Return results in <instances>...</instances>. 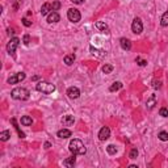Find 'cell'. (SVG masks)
<instances>
[{
	"label": "cell",
	"instance_id": "52a82bcc",
	"mask_svg": "<svg viewBox=\"0 0 168 168\" xmlns=\"http://www.w3.org/2000/svg\"><path fill=\"white\" fill-rule=\"evenodd\" d=\"M25 78H26V75H25L24 72H17V74L12 75V76H11V78L8 79V83H9V84L20 83V81H22Z\"/></svg>",
	"mask_w": 168,
	"mask_h": 168
},
{
	"label": "cell",
	"instance_id": "8992f818",
	"mask_svg": "<svg viewBox=\"0 0 168 168\" xmlns=\"http://www.w3.org/2000/svg\"><path fill=\"white\" fill-rule=\"evenodd\" d=\"M20 45V40L17 37L12 38V40L8 42V45H7V51L9 54H13L16 51V49H17V46Z\"/></svg>",
	"mask_w": 168,
	"mask_h": 168
},
{
	"label": "cell",
	"instance_id": "44dd1931",
	"mask_svg": "<svg viewBox=\"0 0 168 168\" xmlns=\"http://www.w3.org/2000/svg\"><path fill=\"white\" fill-rule=\"evenodd\" d=\"M9 137H11V131H8V130H4V131H1V133H0V139L3 140V142L8 140V139H9Z\"/></svg>",
	"mask_w": 168,
	"mask_h": 168
},
{
	"label": "cell",
	"instance_id": "3957f363",
	"mask_svg": "<svg viewBox=\"0 0 168 168\" xmlns=\"http://www.w3.org/2000/svg\"><path fill=\"white\" fill-rule=\"evenodd\" d=\"M36 89H37L38 92H41V93L50 95L55 91V85L51 83H47V81H40V83H37V85H36Z\"/></svg>",
	"mask_w": 168,
	"mask_h": 168
},
{
	"label": "cell",
	"instance_id": "d6986e66",
	"mask_svg": "<svg viewBox=\"0 0 168 168\" xmlns=\"http://www.w3.org/2000/svg\"><path fill=\"white\" fill-rule=\"evenodd\" d=\"M75 162H76V160H75V155L72 156V158H69V159H66L65 162H63V165H66V167H74L75 165Z\"/></svg>",
	"mask_w": 168,
	"mask_h": 168
},
{
	"label": "cell",
	"instance_id": "7402d4cb",
	"mask_svg": "<svg viewBox=\"0 0 168 168\" xmlns=\"http://www.w3.org/2000/svg\"><path fill=\"white\" fill-rule=\"evenodd\" d=\"M11 121H12V124L15 125V129L17 130V133H19V137H20V138H25V134L22 133L21 130H20V129H19V126H17V124H16V120H15V118H12Z\"/></svg>",
	"mask_w": 168,
	"mask_h": 168
},
{
	"label": "cell",
	"instance_id": "277c9868",
	"mask_svg": "<svg viewBox=\"0 0 168 168\" xmlns=\"http://www.w3.org/2000/svg\"><path fill=\"white\" fill-rule=\"evenodd\" d=\"M67 17H69V20L71 22H79L81 19L80 12H79L78 9H75V8H70V9L67 11Z\"/></svg>",
	"mask_w": 168,
	"mask_h": 168
},
{
	"label": "cell",
	"instance_id": "4316f807",
	"mask_svg": "<svg viewBox=\"0 0 168 168\" xmlns=\"http://www.w3.org/2000/svg\"><path fill=\"white\" fill-rule=\"evenodd\" d=\"M130 159H137V156H138V150L134 147V149H131V151H130Z\"/></svg>",
	"mask_w": 168,
	"mask_h": 168
},
{
	"label": "cell",
	"instance_id": "603a6c76",
	"mask_svg": "<svg viewBox=\"0 0 168 168\" xmlns=\"http://www.w3.org/2000/svg\"><path fill=\"white\" fill-rule=\"evenodd\" d=\"M158 137H159V139H160V140L167 142V140H168V133H167V131H160Z\"/></svg>",
	"mask_w": 168,
	"mask_h": 168
},
{
	"label": "cell",
	"instance_id": "ba28073f",
	"mask_svg": "<svg viewBox=\"0 0 168 168\" xmlns=\"http://www.w3.org/2000/svg\"><path fill=\"white\" fill-rule=\"evenodd\" d=\"M109 137H110V129H109L108 126H104V128L100 129V131H99V139L100 140H106Z\"/></svg>",
	"mask_w": 168,
	"mask_h": 168
},
{
	"label": "cell",
	"instance_id": "836d02e7",
	"mask_svg": "<svg viewBox=\"0 0 168 168\" xmlns=\"http://www.w3.org/2000/svg\"><path fill=\"white\" fill-rule=\"evenodd\" d=\"M7 32H8V36H13V34H15V29H13V28H8V30H7Z\"/></svg>",
	"mask_w": 168,
	"mask_h": 168
},
{
	"label": "cell",
	"instance_id": "9a60e30c",
	"mask_svg": "<svg viewBox=\"0 0 168 168\" xmlns=\"http://www.w3.org/2000/svg\"><path fill=\"white\" fill-rule=\"evenodd\" d=\"M120 45H121L122 49L128 50V51L131 49V42L128 40V38H121V40H120Z\"/></svg>",
	"mask_w": 168,
	"mask_h": 168
},
{
	"label": "cell",
	"instance_id": "e575fe53",
	"mask_svg": "<svg viewBox=\"0 0 168 168\" xmlns=\"http://www.w3.org/2000/svg\"><path fill=\"white\" fill-rule=\"evenodd\" d=\"M74 4H83L84 3V0H71Z\"/></svg>",
	"mask_w": 168,
	"mask_h": 168
},
{
	"label": "cell",
	"instance_id": "5bb4252c",
	"mask_svg": "<svg viewBox=\"0 0 168 168\" xmlns=\"http://www.w3.org/2000/svg\"><path fill=\"white\" fill-rule=\"evenodd\" d=\"M56 137L58 138H62V139H66V138H70L71 137V131L69 129H62L56 133Z\"/></svg>",
	"mask_w": 168,
	"mask_h": 168
},
{
	"label": "cell",
	"instance_id": "1f68e13d",
	"mask_svg": "<svg viewBox=\"0 0 168 168\" xmlns=\"http://www.w3.org/2000/svg\"><path fill=\"white\" fill-rule=\"evenodd\" d=\"M135 62H138V65H139V66H142V67L147 65V62H146V60H142V59L139 58V56H137V59H135Z\"/></svg>",
	"mask_w": 168,
	"mask_h": 168
},
{
	"label": "cell",
	"instance_id": "484cf974",
	"mask_svg": "<svg viewBox=\"0 0 168 168\" xmlns=\"http://www.w3.org/2000/svg\"><path fill=\"white\" fill-rule=\"evenodd\" d=\"M106 151H108V154H110V155H114V154L117 153V149H116V146H113V144H109V146L106 147Z\"/></svg>",
	"mask_w": 168,
	"mask_h": 168
},
{
	"label": "cell",
	"instance_id": "cb8c5ba5",
	"mask_svg": "<svg viewBox=\"0 0 168 168\" xmlns=\"http://www.w3.org/2000/svg\"><path fill=\"white\" fill-rule=\"evenodd\" d=\"M113 71V66L112 65H105L103 66V72L104 74H110Z\"/></svg>",
	"mask_w": 168,
	"mask_h": 168
},
{
	"label": "cell",
	"instance_id": "83f0119b",
	"mask_svg": "<svg viewBox=\"0 0 168 168\" xmlns=\"http://www.w3.org/2000/svg\"><path fill=\"white\" fill-rule=\"evenodd\" d=\"M159 114L162 116V117H168V109L167 108H162L159 110Z\"/></svg>",
	"mask_w": 168,
	"mask_h": 168
},
{
	"label": "cell",
	"instance_id": "4fadbf2b",
	"mask_svg": "<svg viewBox=\"0 0 168 168\" xmlns=\"http://www.w3.org/2000/svg\"><path fill=\"white\" fill-rule=\"evenodd\" d=\"M51 11H53V5H51L50 3H45L44 5L41 7V15H42V16L49 15Z\"/></svg>",
	"mask_w": 168,
	"mask_h": 168
},
{
	"label": "cell",
	"instance_id": "8fae6325",
	"mask_svg": "<svg viewBox=\"0 0 168 168\" xmlns=\"http://www.w3.org/2000/svg\"><path fill=\"white\" fill-rule=\"evenodd\" d=\"M75 122V118H74V116H63V118H62V124L63 126H72Z\"/></svg>",
	"mask_w": 168,
	"mask_h": 168
},
{
	"label": "cell",
	"instance_id": "6da1fadb",
	"mask_svg": "<svg viewBox=\"0 0 168 168\" xmlns=\"http://www.w3.org/2000/svg\"><path fill=\"white\" fill-rule=\"evenodd\" d=\"M69 149L74 155H84L87 153V149H85V146L83 144V142L80 139H72L70 142Z\"/></svg>",
	"mask_w": 168,
	"mask_h": 168
},
{
	"label": "cell",
	"instance_id": "30bf717a",
	"mask_svg": "<svg viewBox=\"0 0 168 168\" xmlns=\"http://www.w3.org/2000/svg\"><path fill=\"white\" fill-rule=\"evenodd\" d=\"M59 20H60V16L58 15L55 11H53V12H50L49 15H47V22H49V24H53V22H58Z\"/></svg>",
	"mask_w": 168,
	"mask_h": 168
},
{
	"label": "cell",
	"instance_id": "f1b7e54d",
	"mask_svg": "<svg viewBox=\"0 0 168 168\" xmlns=\"http://www.w3.org/2000/svg\"><path fill=\"white\" fill-rule=\"evenodd\" d=\"M22 42H24L25 45H29V42H30V36H29V34H25L24 38H22Z\"/></svg>",
	"mask_w": 168,
	"mask_h": 168
},
{
	"label": "cell",
	"instance_id": "ac0fdd59",
	"mask_svg": "<svg viewBox=\"0 0 168 168\" xmlns=\"http://www.w3.org/2000/svg\"><path fill=\"white\" fill-rule=\"evenodd\" d=\"M121 88H122V83H121V81H114V83L110 85L109 91H110V92H114V91H118V89H121Z\"/></svg>",
	"mask_w": 168,
	"mask_h": 168
},
{
	"label": "cell",
	"instance_id": "4dcf8cb0",
	"mask_svg": "<svg viewBox=\"0 0 168 168\" xmlns=\"http://www.w3.org/2000/svg\"><path fill=\"white\" fill-rule=\"evenodd\" d=\"M51 5H53V11H58L60 8V3H59V1H54Z\"/></svg>",
	"mask_w": 168,
	"mask_h": 168
},
{
	"label": "cell",
	"instance_id": "8d00e7d4",
	"mask_svg": "<svg viewBox=\"0 0 168 168\" xmlns=\"http://www.w3.org/2000/svg\"><path fill=\"white\" fill-rule=\"evenodd\" d=\"M38 79H40V76H33V78H32V80H38Z\"/></svg>",
	"mask_w": 168,
	"mask_h": 168
},
{
	"label": "cell",
	"instance_id": "d6a6232c",
	"mask_svg": "<svg viewBox=\"0 0 168 168\" xmlns=\"http://www.w3.org/2000/svg\"><path fill=\"white\" fill-rule=\"evenodd\" d=\"M22 24H24L25 26H30V25H32V22L29 21L28 19H22Z\"/></svg>",
	"mask_w": 168,
	"mask_h": 168
},
{
	"label": "cell",
	"instance_id": "5b68a950",
	"mask_svg": "<svg viewBox=\"0 0 168 168\" xmlns=\"http://www.w3.org/2000/svg\"><path fill=\"white\" fill-rule=\"evenodd\" d=\"M131 30H133V33H135V34H139V33H142V30H143V24H142V21H140V19H134L133 24H131Z\"/></svg>",
	"mask_w": 168,
	"mask_h": 168
},
{
	"label": "cell",
	"instance_id": "ffe728a7",
	"mask_svg": "<svg viewBox=\"0 0 168 168\" xmlns=\"http://www.w3.org/2000/svg\"><path fill=\"white\" fill-rule=\"evenodd\" d=\"M74 62H75V55H74V54H70V55H66L65 56V63L67 66H71Z\"/></svg>",
	"mask_w": 168,
	"mask_h": 168
},
{
	"label": "cell",
	"instance_id": "2e32d148",
	"mask_svg": "<svg viewBox=\"0 0 168 168\" xmlns=\"http://www.w3.org/2000/svg\"><path fill=\"white\" fill-rule=\"evenodd\" d=\"M21 124L24 125V126H30V125L33 124V120H32L29 116H24V117H21Z\"/></svg>",
	"mask_w": 168,
	"mask_h": 168
},
{
	"label": "cell",
	"instance_id": "d4e9b609",
	"mask_svg": "<svg viewBox=\"0 0 168 168\" xmlns=\"http://www.w3.org/2000/svg\"><path fill=\"white\" fill-rule=\"evenodd\" d=\"M162 25L163 26H168V11L165 13H163L162 16Z\"/></svg>",
	"mask_w": 168,
	"mask_h": 168
},
{
	"label": "cell",
	"instance_id": "e0dca14e",
	"mask_svg": "<svg viewBox=\"0 0 168 168\" xmlns=\"http://www.w3.org/2000/svg\"><path fill=\"white\" fill-rule=\"evenodd\" d=\"M146 104H147V108H149V109H153L154 105L156 104V96H155V95H153V96L150 97V99L147 100Z\"/></svg>",
	"mask_w": 168,
	"mask_h": 168
},
{
	"label": "cell",
	"instance_id": "7a4b0ae2",
	"mask_svg": "<svg viewBox=\"0 0 168 168\" xmlns=\"http://www.w3.org/2000/svg\"><path fill=\"white\" fill-rule=\"evenodd\" d=\"M11 96H12V99L15 100H21V101H25V100H28L29 96H30V93H29V91L26 89V88H15V89L11 92Z\"/></svg>",
	"mask_w": 168,
	"mask_h": 168
},
{
	"label": "cell",
	"instance_id": "d590c367",
	"mask_svg": "<svg viewBox=\"0 0 168 168\" xmlns=\"http://www.w3.org/2000/svg\"><path fill=\"white\" fill-rule=\"evenodd\" d=\"M50 147H51V143H50V142H46V143H45V149H50Z\"/></svg>",
	"mask_w": 168,
	"mask_h": 168
},
{
	"label": "cell",
	"instance_id": "7c38bea8",
	"mask_svg": "<svg viewBox=\"0 0 168 168\" xmlns=\"http://www.w3.org/2000/svg\"><path fill=\"white\" fill-rule=\"evenodd\" d=\"M95 26H96V28L99 29L100 32H103V33H105V34H109V26L105 24V22H103V21H97L96 24H95Z\"/></svg>",
	"mask_w": 168,
	"mask_h": 168
},
{
	"label": "cell",
	"instance_id": "f546056e",
	"mask_svg": "<svg viewBox=\"0 0 168 168\" xmlns=\"http://www.w3.org/2000/svg\"><path fill=\"white\" fill-rule=\"evenodd\" d=\"M155 89H159V88L162 87V81L160 80H154V85H153Z\"/></svg>",
	"mask_w": 168,
	"mask_h": 168
},
{
	"label": "cell",
	"instance_id": "9c48e42d",
	"mask_svg": "<svg viewBox=\"0 0 168 168\" xmlns=\"http://www.w3.org/2000/svg\"><path fill=\"white\" fill-rule=\"evenodd\" d=\"M67 95H69L70 99H78V97L80 96V91L76 87H70L69 89H67Z\"/></svg>",
	"mask_w": 168,
	"mask_h": 168
}]
</instances>
